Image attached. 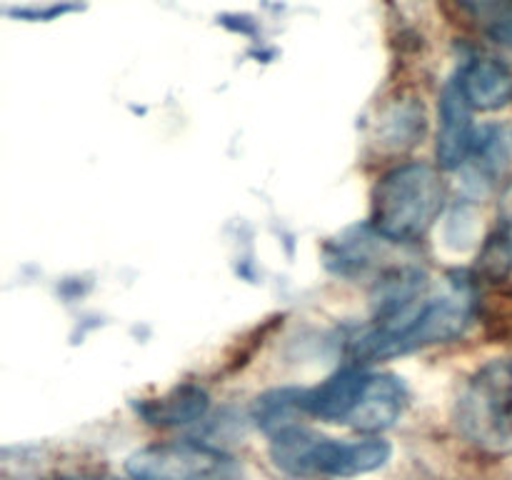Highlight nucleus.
<instances>
[{
  "label": "nucleus",
  "mask_w": 512,
  "mask_h": 480,
  "mask_svg": "<svg viewBox=\"0 0 512 480\" xmlns=\"http://www.w3.org/2000/svg\"><path fill=\"white\" fill-rule=\"evenodd\" d=\"M512 158V128L505 123H490L475 128L473 145L465 165L470 170V180L475 183H493Z\"/></svg>",
  "instance_id": "nucleus-11"
},
{
  "label": "nucleus",
  "mask_w": 512,
  "mask_h": 480,
  "mask_svg": "<svg viewBox=\"0 0 512 480\" xmlns=\"http://www.w3.org/2000/svg\"><path fill=\"white\" fill-rule=\"evenodd\" d=\"M425 118L423 108L418 103H410L403 100L400 105H393V110H388V118H385V143L393 145H413L418 143V138L423 135Z\"/></svg>",
  "instance_id": "nucleus-13"
},
{
  "label": "nucleus",
  "mask_w": 512,
  "mask_h": 480,
  "mask_svg": "<svg viewBox=\"0 0 512 480\" xmlns=\"http://www.w3.org/2000/svg\"><path fill=\"white\" fill-rule=\"evenodd\" d=\"M125 470L133 480H243V468L233 455L195 440L135 450Z\"/></svg>",
  "instance_id": "nucleus-5"
},
{
  "label": "nucleus",
  "mask_w": 512,
  "mask_h": 480,
  "mask_svg": "<svg viewBox=\"0 0 512 480\" xmlns=\"http://www.w3.org/2000/svg\"><path fill=\"white\" fill-rule=\"evenodd\" d=\"M473 310L475 298L463 283L450 285L440 295H420L400 308L380 313L375 325L353 340V355L360 363H373L425 345L448 343L465 333Z\"/></svg>",
  "instance_id": "nucleus-1"
},
{
  "label": "nucleus",
  "mask_w": 512,
  "mask_h": 480,
  "mask_svg": "<svg viewBox=\"0 0 512 480\" xmlns=\"http://www.w3.org/2000/svg\"><path fill=\"white\" fill-rule=\"evenodd\" d=\"M210 398L200 385H180L155 400L138 405V415L150 425L178 428V425L198 423L208 413Z\"/></svg>",
  "instance_id": "nucleus-10"
},
{
  "label": "nucleus",
  "mask_w": 512,
  "mask_h": 480,
  "mask_svg": "<svg viewBox=\"0 0 512 480\" xmlns=\"http://www.w3.org/2000/svg\"><path fill=\"white\" fill-rule=\"evenodd\" d=\"M303 410V390L283 388V390H270V393L260 395L253 405V420L260 430L273 438L280 430H288L298 425V415Z\"/></svg>",
  "instance_id": "nucleus-12"
},
{
  "label": "nucleus",
  "mask_w": 512,
  "mask_h": 480,
  "mask_svg": "<svg viewBox=\"0 0 512 480\" xmlns=\"http://www.w3.org/2000/svg\"><path fill=\"white\" fill-rule=\"evenodd\" d=\"M405 403H408V390L400 383V378L388 373H370V383L365 388L363 400H360L358 410L348 420V425L355 430H363V433L388 430L403 415Z\"/></svg>",
  "instance_id": "nucleus-8"
},
{
  "label": "nucleus",
  "mask_w": 512,
  "mask_h": 480,
  "mask_svg": "<svg viewBox=\"0 0 512 480\" xmlns=\"http://www.w3.org/2000/svg\"><path fill=\"white\" fill-rule=\"evenodd\" d=\"M455 78L473 110H498L512 100L510 68L495 58L470 60Z\"/></svg>",
  "instance_id": "nucleus-9"
},
{
  "label": "nucleus",
  "mask_w": 512,
  "mask_h": 480,
  "mask_svg": "<svg viewBox=\"0 0 512 480\" xmlns=\"http://www.w3.org/2000/svg\"><path fill=\"white\" fill-rule=\"evenodd\" d=\"M445 205V183L428 163H403L378 180L373 228L385 240L410 243L433 228Z\"/></svg>",
  "instance_id": "nucleus-3"
},
{
  "label": "nucleus",
  "mask_w": 512,
  "mask_h": 480,
  "mask_svg": "<svg viewBox=\"0 0 512 480\" xmlns=\"http://www.w3.org/2000/svg\"><path fill=\"white\" fill-rule=\"evenodd\" d=\"M488 35L512 58V0H503V5L488 20Z\"/></svg>",
  "instance_id": "nucleus-14"
},
{
  "label": "nucleus",
  "mask_w": 512,
  "mask_h": 480,
  "mask_svg": "<svg viewBox=\"0 0 512 480\" xmlns=\"http://www.w3.org/2000/svg\"><path fill=\"white\" fill-rule=\"evenodd\" d=\"M455 3H458L463 10H468L470 15H475V18L490 20L495 10L503 5V0H455Z\"/></svg>",
  "instance_id": "nucleus-15"
},
{
  "label": "nucleus",
  "mask_w": 512,
  "mask_h": 480,
  "mask_svg": "<svg viewBox=\"0 0 512 480\" xmlns=\"http://www.w3.org/2000/svg\"><path fill=\"white\" fill-rule=\"evenodd\" d=\"M53 480H115V478H85V475H65V478H53Z\"/></svg>",
  "instance_id": "nucleus-17"
},
{
  "label": "nucleus",
  "mask_w": 512,
  "mask_h": 480,
  "mask_svg": "<svg viewBox=\"0 0 512 480\" xmlns=\"http://www.w3.org/2000/svg\"><path fill=\"white\" fill-rule=\"evenodd\" d=\"M440 125H438V160L443 168L453 170L465 165L473 145V108L460 90L458 78L445 85L440 95Z\"/></svg>",
  "instance_id": "nucleus-7"
},
{
  "label": "nucleus",
  "mask_w": 512,
  "mask_h": 480,
  "mask_svg": "<svg viewBox=\"0 0 512 480\" xmlns=\"http://www.w3.org/2000/svg\"><path fill=\"white\" fill-rule=\"evenodd\" d=\"M503 215L512 223V183L505 190V198H503Z\"/></svg>",
  "instance_id": "nucleus-16"
},
{
  "label": "nucleus",
  "mask_w": 512,
  "mask_h": 480,
  "mask_svg": "<svg viewBox=\"0 0 512 480\" xmlns=\"http://www.w3.org/2000/svg\"><path fill=\"white\" fill-rule=\"evenodd\" d=\"M458 428L485 450L512 448V358L485 363L455 405Z\"/></svg>",
  "instance_id": "nucleus-4"
},
{
  "label": "nucleus",
  "mask_w": 512,
  "mask_h": 480,
  "mask_svg": "<svg viewBox=\"0 0 512 480\" xmlns=\"http://www.w3.org/2000/svg\"><path fill=\"white\" fill-rule=\"evenodd\" d=\"M390 455L393 445L375 435L335 440L300 423L270 438V460L275 468L300 480H340L368 475L388 465Z\"/></svg>",
  "instance_id": "nucleus-2"
},
{
  "label": "nucleus",
  "mask_w": 512,
  "mask_h": 480,
  "mask_svg": "<svg viewBox=\"0 0 512 480\" xmlns=\"http://www.w3.org/2000/svg\"><path fill=\"white\" fill-rule=\"evenodd\" d=\"M370 383V373L360 368H343L315 388L303 390L305 415L328 420V423H345L353 418L363 400L365 388Z\"/></svg>",
  "instance_id": "nucleus-6"
}]
</instances>
